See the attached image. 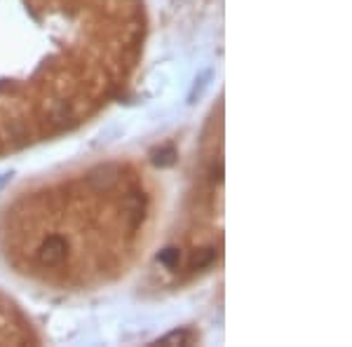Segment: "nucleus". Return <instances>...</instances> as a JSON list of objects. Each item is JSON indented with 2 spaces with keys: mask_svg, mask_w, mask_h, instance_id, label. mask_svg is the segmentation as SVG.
Listing matches in <instances>:
<instances>
[{
  "mask_svg": "<svg viewBox=\"0 0 352 347\" xmlns=\"http://www.w3.org/2000/svg\"><path fill=\"white\" fill-rule=\"evenodd\" d=\"M124 216H127L129 221V227L136 230L141 223V219H144V212H146V200L141 192H129L127 197H124Z\"/></svg>",
  "mask_w": 352,
  "mask_h": 347,
  "instance_id": "obj_3",
  "label": "nucleus"
},
{
  "mask_svg": "<svg viewBox=\"0 0 352 347\" xmlns=\"http://www.w3.org/2000/svg\"><path fill=\"white\" fill-rule=\"evenodd\" d=\"M174 162V150L169 148V150H164V153H157V157H155V164H172Z\"/></svg>",
  "mask_w": 352,
  "mask_h": 347,
  "instance_id": "obj_7",
  "label": "nucleus"
},
{
  "mask_svg": "<svg viewBox=\"0 0 352 347\" xmlns=\"http://www.w3.org/2000/svg\"><path fill=\"white\" fill-rule=\"evenodd\" d=\"M190 340V333L188 331H174V333H169V335H164V338L157 340V345H172V343H188Z\"/></svg>",
  "mask_w": 352,
  "mask_h": 347,
  "instance_id": "obj_6",
  "label": "nucleus"
},
{
  "mask_svg": "<svg viewBox=\"0 0 352 347\" xmlns=\"http://www.w3.org/2000/svg\"><path fill=\"white\" fill-rule=\"evenodd\" d=\"M8 181H10V174H0V188L8 183Z\"/></svg>",
  "mask_w": 352,
  "mask_h": 347,
  "instance_id": "obj_8",
  "label": "nucleus"
},
{
  "mask_svg": "<svg viewBox=\"0 0 352 347\" xmlns=\"http://www.w3.org/2000/svg\"><path fill=\"white\" fill-rule=\"evenodd\" d=\"M118 179H120V176H118L116 167H101L87 176V183L92 186V190L96 192H109L111 188H116Z\"/></svg>",
  "mask_w": 352,
  "mask_h": 347,
  "instance_id": "obj_2",
  "label": "nucleus"
},
{
  "mask_svg": "<svg viewBox=\"0 0 352 347\" xmlns=\"http://www.w3.org/2000/svg\"><path fill=\"white\" fill-rule=\"evenodd\" d=\"M66 251H68V244L64 237L50 235L47 240L41 244V249L36 251V260L43 267H56L66 260Z\"/></svg>",
  "mask_w": 352,
  "mask_h": 347,
  "instance_id": "obj_1",
  "label": "nucleus"
},
{
  "mask_svg": "<svg viewBox=\"0 0 352 347\" xmlns=\"http://www.w3.org/2000/svg\"><path fill=\"white\" fill-rule=\"evenodd\" d=\"M214 258H217V251L214 249H204V251H197L192 256V270H202V267L212 265Z\"/></svg>",
  "mask_w": 352,
  "mask_h": 347,
  "instance_id": "obj_4",
  "label": "nucleus"
},
{
  "mask_svg": "<svg viewBox=\"0 0 352 347\" xmlns=\"http://www.w3.org/2000/svg\"><path fill=\"white\" fill-rule=\"evenodd\" d=\"M157 260H160V265L164 267H176L179 265V260H181V251L176 247H169V249H164V251H160V256H157Z\"/></svg>",
  "mask_w": 352,
  "mask_h": 347,
  "instance_id": "obj_5",
  "label": "nucleus"
}]
</instances>
